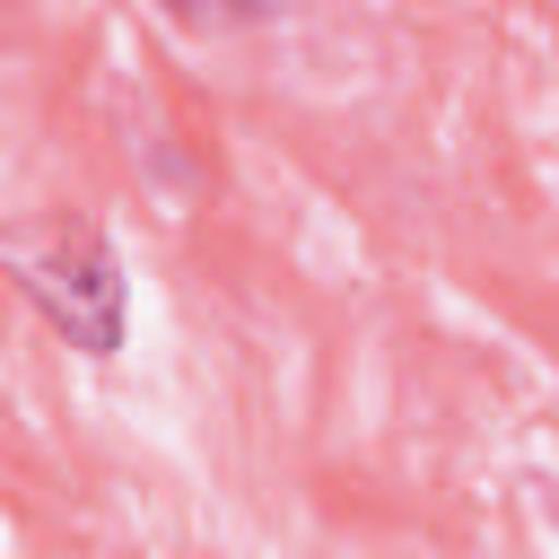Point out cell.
I'll list each match as a JSON object with an SVG mask.
<instances>
[{
	"mask_svg": "<svg viewBox=\"0 0 559 559\" xmlns=\"http://www.w3.org/2000/svg\"><path fill=\"white\" fill-rule=\"evenodd\" d=\"M9 271H17V297L35 306V323L61 349H79L96 367H114L131 349V271H122L105 227H61L52 245L17 253Z\"/></svg>",
	"mask_w": 559,
	"mask_h": 559,
	"instance_id": "1",
	"label": "cell"
},
{
	"mask_svg": "<svg viewBox=\"0 0 559 559\" xmlns=\"http://www.w3.org/2000/svg\"><path fill=\"white\" fill-rule=\"evenodd\" d=\"M297 0H157V17H175L183 35H245V26H280Z\"/></svg>",
	"mask_w": 559,
	"mask_h": 559,
	"instance_id": "2",
	"label": "cell"
}]
</instances>
